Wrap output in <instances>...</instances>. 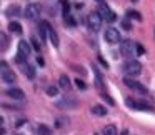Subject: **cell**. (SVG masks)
Masks as SVG:
<instances>
[{
    "instance_id": "18",
    "label": "cell",
    "mask_w": 155,
    "mask_h": 135,
    "mask_svg": "<svg viewBox=\"0 0 155 135\" xmlns=\"http://www.w3.org/2000/svg\"><path fill=\"white\" fill-rule=\"evenodd\" d=\"M58 85H60L62 88H65V90H70V78H68L67 75H62V77L58 78Z\"/></svg>"
},
{
    "instance_id": "6",
    "label": "cell",
    "mask_w": 155,
    "mask_h": 135,
    "mask_svg": "<svg viewBox=\"0 0 155 135\" xmlns=\"http://www.w3.org/2000/svg\"><path fill=\"white\" fill-rule=\"evenodd\" d=\"M124 84L127 85L128 88H132V90L138 92V94H142V95L148 94L147 87H145V85H142L138 80H134V77H125V78H124Z\"/></svg>"
},
{
    "instance_id": "15",
    "label": "cell",
    "mask_w": 155,
    "mask_h": 135,
    "mask_svg": "<svg viewBox=\"0 0 155 135\" xmlns=\"http://www.w3.org/2000/svg\"><path fill=\"white\" fill-rule=\"evenodd\" d=\"M48 40H50V44L54 45V47H58V45H60V42H58V35H57V32H55L52 27H48Z\"/></svg>"
},
{
    "instance_id": "21",
    "label": "cell",
    "mask_w": 155,
    "mask_h": 135,
    "mask_svg": "<svg viewBox=\"0 0 155 135\" xmlns=\"http://www.w3.org/2000/svg\"><path fill=\"white\" fill-rule=\"evenodd\" d=\"M0 42H2L0 50H5V48L8 47V38H7V34H5V32H0Z\"/></svg>"
},
{
    "instance_id": "31",
    "label": "cell",
    "mask_w": 155,
    "mask_h": 135,
    "mask_svg": "<svg viewBox=\"0 0 155 135\" xmlns=\"http://www.w3.org/2000/svg\"><path fill=\"white\" fill-rule=\"evenodd\" d=\"M75 84H77V87H78V88H85V87H87V85H85L84 82L80 80V78H77V80H75Z\"/></svg>"
},
{
    "instance_id": "36",
    "label": "cell",
    "mask_w": 155,
    "mask_h": 135,
    "mask_svg": "<svg viewBox=\"0 0 155 135\" xmlns=\"http://www.w3.org/2000/svg\"><path fill=\"white\" fill-rule=\"evenodd\" d=\"M132 2H138V0H132Z\"/></svg>"
},
{
    "instance_id": "9",
    "label": "cell",
    "mask_w": 155,
    "mask_h": 135,
    "mask_svg": "<svg viewBox=\"0 0 155 135\" xmlns=\"http://www.w3.org/2000/svg\"><path fill=\"white\" fill-rule=\"evenodd\" d=\"M125 104H127L130 108H134V110L152 112V107L148 104H145V102H138V100H134V98H127V100H125Z\"/></svg>"
},
{
    "instance_id": "14",
    "label": "cell",
    "mask_w": 155,
    "mask_h": 135,
    "mask_svg": "<svg viewBox=\"0 0 155 135\" xmlns=\"http://www.w3.org/2000/svg\"><path fill=\"white\" fill-rule=\"evenodd\" d=\"M2 80H4L5 84H14V82L17 80V77H15L14 70H5V72H2Z\"/></svg>"
},
{
    "instance_id": "30",
    "label": "cell",
    "mask_w": 155,
    "mask_h": 135,
    "mask_svg": "<svg viewBox=\"0 0 155 135\" xmlns=\"http://www.w3.org/2000/svg\"><path fill=\"white\" fill-rule=\"evenodd\" d=\"M143 54H145V48L142 47V45L137 44V55H143Z\"/></svg>"
},
{
    "instance_id": "13",
    "label": "cell",
    "mask_w": 155,
    "mask_h": 135,
    "mask_svg": "<svg viewBox=\"0 0 155 135\" xmlns=\"http://www.w3.org/2000/svg\"><path fill=\"white\" fill-rule=\"evenodd\" d=\"M92 70H94V74H95V78H97L95 82H97V87H98V90H100V95H102V94H105L107 90H105V87H104V77L100 75V72H98V68L95 67V65L92 67Z\"/></svg>"
},
{
    "instance_id": "1",
    "label": "cell",
    "mask_w": 155,
    "mask_h": 135,
    "mask_svg": "<svg viewBox=\"0 0 155 135\" xmlns=\"http://www.w3.org/2000/svg\"><path fill=\"white\" fill-rule=\"evenodd\" d=\"M122 70H124V74L127 75V77H137V75H140V72H142V64L137 62V60H134V58H128V60L124 64Z\"/></svg>"
},
{
    "instance_id": "5",
    "label": "cell",
    "mask_w": 155,
    "mask_h": 135,
    "mask_svg": "<svg viewBox=\"0 0 155 135\" xmlns=\"http://www.w3.org/2000/svg\"><path fill=\"white\" fill-rule=\"evenodd\" d=\"M40 12H42V7L38 4H28L24 10V15L28 20H37L40 17Z\"/></svg>"
},
{
    "instance_id": "27",
    "label": "cell",
    "mask_w": 155,
    "mask_h": 135,
    "mask_svg": "<svg viewBox=\"0 0 155 135\" xmlns=\"http://www.w3.org/2000/svg\"><path fill=\"white\" fill-rule=\"evenodd\" d=\"M62 8H64V15L68 14V2L67 0H62Z\"/></svg>"
},
{
    "instance_id": "4",
    "label": "cell",
    "mask_w": 155,
    "mask_h": 135,
    "mask_svg": "<svg viewBox=\"0 0 155 135\" xmlns=\"http://www.w3.org/2000/svg\"><path fill=\"white\" fill-rule=\"evenodd\" d=\"M102 20H104V18L100 17L98 12H92V14H88V17H87L88 28L94 30V32H98V30H100V27H102Z\"/></svg>"
},
{
    "instance_id": "16",
    "label": "cell",
    "mask_w": 155,
    "mask_h": 135,
    "mask_svg": "<svg viewBox=\"0 0 155 135\" xmlns=\"http://www.w3.org/2000/svg\"><path fill=\"white\" fill-rule=\"evenodd\" d=\"M92 114L98 115V117H104V115H107V107H104V105H94L92 107Z\"/></svg>"
},
{
    "instance_id": "12",
    "label": "cell",
    "mask_w": 155,
    "mask_h": 135,
    "mask_svg": "<svg viewBox=\"0 0 155 135\" xmlns=\"http://www.w3.org/2000/svg\"><path fill=\"white\" fill-rule=\"evenodd\" d=\"M5 94H7L10 98H14V100H24V98H25L24 90H20V88H8Z\"/></svg>"
},
{
    "instance_id": "19",
    "label": "cell",
    "mask_w": 155,
    "mask_h": 135,
    "mask_svg": "<svg viewBox=\"0 0 155 135\" xmlns=\"http://www.w3.org/2000/svg\"><path fill=\"white\" fill-rule=\"evenodd\" d=\"M102 133H104V135H117L118 130H117V127H115V125H107V127H104Z\"/></svg>"
},
{
    "instance_id": "11",
    "label": "cell",
    "mask_w": 155,
    "mask_h": 135,
    "mask_svg": "<svg viewBox=\"0 0 155 135\" xmlns=\"http://www.w3.org/2000/svg\"><path fill=\"white\" fill-rule=\"evenodd\" d=\"M20 70H22V74H24L28 80H34L35 75H37V74H35V67H32V65H28V64H22Z\"/></svg>"
},
{
    "instance_id": "20",
    "label": "cell",
    "mask_w": 155,
    "mask_h": 135,
    "mask_svg": "<svg viewBox=\"0 0 155 135\" xmlns=\"http://www.w3.org/2000/svg\"><path fill=\"white\" fill-rule=\"evenodd\" d=\"M37 133L38 135H52V130L47 127V125L42 123V125H38V127H37Z\"/></svg>"
},
{
    "instance_id": "24",
    "label": "cell",
    "mask_w": 155,
    "mask_h": 135,
    "mask_svg": "<svg viewBox=\"0 0 155 135\" xmlns=\"http://www.w3.org/2000/svg\"><path fill=\"white\" fill-rule=\"evenodd\" d=\"M127 17L128 18H135V20H142V15L138 14L137 10H128L127 12Z\"/></svg>"
},
{
    "instance_id": "17",
    "label": "cell",
    "mask_w": 155,
    "mask_h": 135,
    "mask_svg": "<svg viewBox=\"0 0 155 135\" xmlns=\"http://www.w3.org/2000/svg\"><path fill=\"white\" fill-rule=\"evenodd\" d=\"M8 30H10L12 34L20 35L22 34V25L18 24V22H10V24H8Z\"/></svg>"
},
{
    "instance_id": "32",
    "label": "cell",
    "mask_w": 155,
    "mask_h": 135,
    "mask_svg": "<svg viewBox=\"0 0 155 135\" xmlns=\"http://www.w3.org/2000/svg\"><path fill=\"white\" fill-rule=\"evenodd\" d=\"M0 70H2V72L8 70V67H7V64H5V62H0Z\"/></svg>"
},
{
    "instance_id": "2",
    "label": "cell",
    "mask_w": 155,
    "mask_h": 135,
    "mask_svg": "<svg viewBox=\"0 0 155 135\" xmlns=\"http://www.w3.org/2000/svg\"><path fill=\"white\" fill-rule=\"evenodd\" d=\"M30 54H32L30 44L25 42V40L18 42V45H17V62H18V64H24V62L30 57Z\"/></svg>"
},
{
    "instance_id": "25",
    "label": "cell",
    "mask_w": 155,
    "mask_h": 135,
    "mask_svg": "<svg viewBox=\"0 0 155 135\" xmlns=\"http://www.w3.org/2000/svg\"><path fill=\"white\" fill-rule=\"evenodd\" d=\"M122 28H124V30H130L132 28V24H130V20H128V18H124V20H122Z\"/></svg>"
},
{
    "instance_id": "34",
    "label": "cell",
    "mask_w": 155,
    "mask_h": 135,
    "mask_svg": "<svg viewBox=\"0 0 155 135\" xmlns=\"http://www.w3.org/2000/svg\"><path fill=\"white\" fill-rule=\"evenodd\" d=\"M37 62H38V65H45V60H44L42 57H38V58H37Z\"/></svg>"
},
{
    "instance_id": "35",
    "label": "cell",
    "mask_w": 155,
    "mask_h": 135,
    "mask_svg": "<svg viewBox=\"0 0 155 135\" xmlns=\"http://www.w3.org/2000/svg\"><path fill=\"white\" fill-rule=\"evenodd\" d=\"M97 2H100V4H104V0H97Z\"/></svg>"
},
{
    "instance_id": "23",
    "label": "cell",
    "mask_w": 155,
    "mask_h": 135,
    "mask_svg": "<svg viewBox=\"0 0 155 135\" xmlns=\"http://www.w3.org/2000/svg\"><path fill=\"white\" fill-rule=\"evenodd\" d=\"M18 12H20L18 5H10V7L7 8V15H8V17H12V15H14V17H17V15H20Z\"/></svg>"
},
{
    "instance_id": "26",
    "label": "cell",
    "mask_w": 155,
    "mask_h": 135,
    "mask_svg": "<svg viewBox=\"0 0 155 135\" xmlns=\"http://www.w3.org/2000/svg\"><path fill=\"white\" fill-rule=\"evenodd\" d=\"M47 94L50 95V97H57V95H58V88L57 87H48L47 88Z\"/></svg>"
},
{
    "instance_id": "8",
    "label": "cell",
    "mask_w": 155,
    "mask_h": 135,
    "mask_svg": "<svg viewBox=\"0 0 155 135\" xmlns=\"http://www.w3.org/2000/svg\"><path fill=\"white\" fill-rule=\"evenodd\" d=\"M104 37H105V40H107L108 44H118V42L122 40V38H120V32H118L117 28H114V27H108L107 30H105Z\"/></svg>"
},
{
    "instance_id": "28",
    "label": "cell",
    "mask_w": 155,
    "mask_h": 135,
    "mask_svg": "<svg viewBox=\"0 0 155 135\" xmlns=\"http://www.w3.org/2000/svg\"><path fill=\"white\" fill-rule=\"evenodd\" d=\"M65 123H68V118H64V117H60V118L57 120V125H58V127H64Z\"/></svg>"
},
{
    "instance_id": "29",
    "label": "cell",
    "mask_w": 155,
    "mask_h": 135,
    "mask_svg": "<svg viewBox=\"0 0 155 135\" xmlns=\"http://www.w3.org/2000/svg\"><path fill=\"white\" fill-rule=\"evenodd\" d=\"M32 45H34V48H35V50H40V44H38V40H37V38H32Z\"/></svg>"
},
{
    "instance_id": "7",
    "label": "cell",
    "mask_w": 155,
    "mask_h": 135,
    "mask_svg": "<svg viewBox=\"0 0 155 135\" xmlns=\"http://www.w3.org/2000/svg\"><path fill=\"white\" fill-rule=\"evenodd\" d=\"M98 14H100V17L104 18L105 22H108V24H112V22H115V18H117V15L114 14V10H112L108 5L105 4H100V7H98Z\"/></svg>"
},
{
    "instance_id": "10",
    "label": "cell",
    "mask_w": 155,
    "mask_h": 135,
    "mask_svg": "<svg viewBox=\"0 0 155 135\" xmlns=\"http://www.w3.org/2000/svg\"><path fill=\"white\" fill-rule=\"evenodd\" d=\"M57 107L58 108H75L77 107V102H75L74 98H70V97H64L62 100L57 102Z\"/></svg>"
},
{
    "instance_id": "3",
    "label": "cell",
    "mask_w": 155,
    "mask_h": 135,
    "mask_svg": "<svg viewBox=\"0 0 155 135\" xmlns=\"http://www.w3.org/2000/svg\"><path fill=\"white\" fill-rule=\"evenodd\" d=\"M137 54V44H134L132 40L125 38V40L120 42V55L125 58H130Z\"/></svg>"
},
{
    "instance_id": "33",
    "label": "cell",
    "mask_w": 155,
    "mask_h": 135,
    "mask_svg": "<svg viewBox=\"0 0 155 135\" xmlns=\"http://www.w3.org/2000/svg\"><path fill=\"white\" fill-rule=\"evenodd\" d=\"M98 60H100V64L104 65L105 68H108V64H107V62H105V60H104V58H102V57H98Z\"/></svg>"
},
{
    "instance_id": "22",
    "label": "cell",
    "mask_w": 155,
    "mask_h": 135,
    "mask_svg": "<svg viewBox=\"0 0 155 135\" xmlns=\"http://www.w3.org/2000/svg\"><path fill=\"white\" fill-rule=\"evenodd\" d=\"M64 20H65V25H67V27H77V22H75V18L72 17L70 14L64 15Z\"/></svg>"
}]
</instances>
